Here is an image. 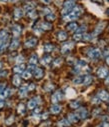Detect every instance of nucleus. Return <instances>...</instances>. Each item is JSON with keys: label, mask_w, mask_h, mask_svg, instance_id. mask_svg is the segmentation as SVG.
<instances>
[{"label": "nucleus", "mask_w": 109, "mask_h": 127, "mask_svg": "<svg viewBox=\"0 0 109 127\" xmlns=\"http://www.w3.org/2000/svg\"><path fill=\"white\" fill-rule=\"evenodd\" d=\"M74 6H75V3H74L73 0H67V1H65L64 5H63L62 14H63V15L68 14V12L73 9V8H74Z\"/></svg>", "instance_id": "1"}, {"label": "nucleus", "mask_w": 109, "mask_h": 127, "mask_svg": "<svg viewBox=\"0 0 109 127\" xmlns=\"http://www.w3.org/2000/svg\"><path fill=\"white\" fill-rule=\"evenodd\" d=\"M88 55H89L90 58H92V59H96V58L100 57V55H101V51H100V49H98V48H93V49H90V50H89Z\"/></svg>", "instance_id": "2"}, {"label": "nucleus", "mask_w": 109, "mask_h": 127, "mask_svg": "<svg viewBox=\"0 0 109 127\" xmlns=\"http://www.w3.org/2000/svg\"><path fill=\"white\" fill-rule=\"evenodd\" d=\"M73 43L72 42H68V43H65L63 46H62V49H61V52L63 53V54H67V53H69L70 52V50L73 48Z\"/></svg>", "instance_id": "3"}, {"label": "nucleus", "mask_w": 109, "mask_h": 127, "mask_svg": "<svg viewBox=\"0 0 109 127\" xmlns=\"http://www.w3.org/2000/svg\"><path fill=\"white\" fill-rule=\"evenodd\" d=\"M37 44V39L36 38H29L28 40H26V42L24 43V46L27 48H32Z\"/></svg>", "instance_id": "4"}, {"label": "nucleus", "mask_w": 109, "mask_h": 127, "mask_svg": "<svg viewBox=\"0 0 109 127\" xmlns=\"http://www.w3.org/2000/svg\"><path fill=\"white\" fill-rule=\"evenodd\" d=\"M98 98L103 100V101H106V100L109 99V94H108V92H106L104 90H101V91L98 92Z\"/></svg>", "instance_id": "5"}, {"label": "nucleus", "mask_w": 109, "mask_h": 127, "mask_svg": "<svg viewBox=\"0 0 109 127\" xmlns=\"http://www.w3.org/2000/svg\"><path fill=\"white\" fill-rule=\"evenodd\" d=\"M61 99H62V94H61L60 91H57V92H55V93L52 95V102H53V103H57V102H59Z\"/></svg>", "instance_id": "6"}, {"label": "nucleus", "mask_w": 109, "mask_h": 127, "mask_svg": "<svg viewBox=\"0 0 109 127\" xmlns=\"http://www.w3.org/2000/svg\"><path fill=\"white\" fill-rule=\"evenodd\" d=\"M97 75L100 77V78H105L107 75H108V70L104 67H100L97 71Z\"/></svg>", "instance_id": "7"}, {"label": "nucleus", "mask_w": 109, "mask_h": 127, "mask_svg": "<svg viewBox=\"0 0 109 127\" xmlns=\"http://www.w3.org/2000/svg\"><path fill=\"white\" fill-rule=\"evenodd\" d=\"M79 118H81V119H85L86 117H87V115H88V112H87V110L85 109V108H80L78 111H77V114H76Z\"/></svg>", "instance_id": "8"}, {"label": "nucleus", "mask_w": 109, "mask_h": 127, "mask_svg": "<svg viewBox=\"0 0 109 127\" xmlns=\"http://www.w3.org/2000/svg\"><path fill=\"white\" fill-rule=\"evenodd\" d=\"M77 18H78V16L76 14H74L72 11L64 16V20H66V21H73V20H76Z\"/></svg>", "instance_id": "9"}, {"label": "nucleus", "mask_w": 109, "mask_h": 127, "mask_svg": "<svg viewBox=\"0 0 109 127\" xmlns=\"http://www.w3.org/2000/svg\"><path fill=\"white\" fill-rule=\"evenodd\" d=\"M11 89H4L3 91H1L0 92V99H4V98H6V97H8L9 95L11 94Z\"/></svg>", "instance_id": "10"}, {"label": "nucleus", "mask_w": 109, "mask_h": 127, "mask_svg": "<svg viewBox=\"0 0 109 127\" xmlns=\"http://www.w3.org/2000/svg\"><path fill=\"white\" fill-rule=\"evenodd\" d=\"M12 32H13V35H14L15 37L19 36L20 33H21V27H20L19 25H14L13 28H12Z\"/></svg>", "instance_id": "11"}, {"label": "nucleus", "mask_w": 109, "mask_h": 127, "mask_svg": "<svg viewBox=\"0 0 109 127\" xmlns=\"http://www.w3.org/2000/svg\"><path fill=\"white\" fill-rule=\"evenodd\" d=\"M43 75H44V72H43V70L41 69V68H36L35 70H34V76H35V78H41V77H43Z\"/></svg>", "instance_id": "12"}, {"label": "nucleus", "mask_w": 109, "mask_h": 127, "mask_svg": "<svg viewBox=\"0 0 109 127\" xmlns=\"http://www.w3.org/2000/svg\"><path fill=\"white\" fill-rule=\"evenodd\" d=\"M34 7H35V3H33V2H29V3H27V4L24 5V10L28 13V12L34 10Z\"/></svg>", "instance_id": "13"}, {"label": "nucleus", "mask_w": 109, "mask_h": 127, "mask_svg": "<svg viewBox=\"0 0 109 127\" xmlns=\"http://www.w3.org/2000/svg\"><path fill=\"white\" fill-rule=\"evenodd\" d=\"M24 69H25V65L24 64H18L13 68V71L15 73H22L24 71Z\"/></svg>", "instance_id": "14"}, {"label": "nucleus", "mask_w": 109, "mask_h": 127, "mask_svg": "<svg viewBox=\"0 0 109 127\" xmlns=\"http://www.w3.org/2000/svg\"><path fill=\"white\" fill-rule=\"evenodd\" d=\"M86 66V61L85 60H79V61H77V63H76V65H75V67H76V70H79V69H81V68H84Z\"/></svg>", "instance_id": "15"}, {"label": "nucleus", "mask_w": 109, "mask_h": 127, "mask_svg": "<svg viewBox=\"0 0 109 127\" xmlns=\"http://www.w3.org/2000/svg\"><path fill=\"white\" fill-rule=\"evenodd\" d=\"M105 27V22H101L100 24H98L97 25V27H96V29H95V32H94V35H97V34H99L101 31L103 30V28Z\"/></svg>", "instance_id": "16"}, {"label": "nucleus", "mask_w": 109, "mask_h": 127, "mask_svg": "<svg viewBox=\"0 0 109 127\" xmlns=\"http://www.w3.org/2000/svg\"><path fill=\"white\" fill-rule=\"evenodd\" d=\"M37 100H38V98H37V99H31V100L28 102L27 107H28L29 109H34V108L36 107V105L38 104V103H37Z\"/></svg>", "instance_id": "17"}, {"label": "nucleus", "mask_w": 109, "mask_h": 127, "mask_svg": "<svg viewBox=\"0 0 109 127\" xmlns=\"http://www.w3.org/2000/svg\"><path fill=\"white\" fill-rule=\"evenodd\" d=\"M22 15H23V12H22V10H21L20 8H16V9L14 10V18H15L16 20L20 19V18L22 17Z\"/></svg>", "instance_id": "18"}, {"label": "nucleus", "mask_w": 109, "mask_h": 127, "mask_svg": "<svg viewBox=\"0 0 109 127\" xmlns=\"http://www.w3.org/2000/svg\"><path fill=\"white\" fill-rule=\"evenodd\" d=\"M27 91H28V87L27 86H23L19 89V96L20 97H25L27 95Z\"/></svg>", "instance_id": "19"}, {"label": "nucleus", "mask_w": 109, "mask_h": 127, "mask_svg": "<svg viewBox=\"0 0 109 127\" xmlns=\"http://www.w3.org/2000/svg\"><path fill=\"white\" fill-rule=\"evenodd\" d=\"M60 110H61V107H60L59 105H57V104L52 105L51 108H50V111H51V113H53V114H57V113H59Z\"/></svg>", "instance_id": "20"}, {"label": "nucleus", "mask_w": 109, "mask_h": 127, "mask_svg": "<svg viewBox=\"0 0 109 127\" xmlns=\"http://www.w3.org/2000/svg\"><path fill=\"white\" fill-rule=\"evenodd\" d=\"M68 120H69V122L76 123V122H78L79 117H78L76 114H69V116H68Z\"/></svg>", "instance_id": "21"}, {"label": "nucleus", "mask_w": 109, "mask_h": 127, "mask_svg": "<svg viewBox=\"0 0 109 127\" xmlns=\"http://www.w3.org/2000/svg\"><path fill=\"white\" fill-rule=\"evenodd\" d=\"M40 28L42 30H49V29L52 28V25L50 23H48V22H41L40 23Z\"/></svg>", "instance_id": "22"}, {"label": "nucleus", "mask_w": 109, "mask_h": 127, "mask_svg": "<svg viewBox=\"0 0 109 127\" xmlns=\"http://www.w3.org/2000/svg\"><path fill=\"white\" fill-rule=\"evenodd\" d=\"M69 124H70V122L68 119H62L57 123V125L59 127H67V126H69Z\"/></svg>", "instance_id": "23"}, {"label": "nucleus", "mask_w": 109, "mask_h": 127, "mask_svg": "<svg viewBox=\"0 0 109 127\" xmlns=\"http://www.w3.org/2000/svg\"><path fill=\"white\" fill-rule=\"evenodd\" d=\"M18 46H19V40H18V39H14V40H12V42L10 43V49H11V50L17 49Z\"/></svg>", "instance_id": "24"}, {"label": "nucleus", "mask_w": 109, "mask_h": 127, "mask_svg": "<svg viewBox=\"0 0 109 127\" xmlns=\"http://www.w3.org/2000/svg\"><path fill=\"white\" fill-rule=\"evenodd\" d=\"M77 27H78V26H77V23L72 22V23H70V24L67 25V30H68V31H76Z\"/></svg>", "instance_id": "25"}, {"label": "nucleus", "mask_w": 109, "mask_h": 127, "mask_svg": "<svg viewBox=\"0 0 109 127\" xmlns=\"http://www.w3.org/2000/svg\"><path fill=\"white\" fill-rule=\"evenodd\" d=\"M58 39L60 41H64L67 39V33L65 32V31H60V32L58 33Z\"/></svg>", "instance_id": "26"}, {"label": "nucleus", "mask_w": 109, "mask_h": 127, "mask_svg": "<svg viewBox=\"0 0 109 127\" xmlns=\"http://www.w3.org/2000/svg\"><path fill=\"white\" fill-rule=\"evenodd\" d=\"M37 61H38V57H37V55H36V54H33L30 57V59H29V63H30V64H32V65H35L36 63H37Z\"/></svg>", "instance_id": "27"}, {"label": "nucleus", "mask_w": 109, "mask_h": 127, "mask_svg": "<svg viewBox=\"0 0 109 127\" xmlns=\"http://www.w3.org/2000/svg\"><path fill=\"white\" fill-rule=\"evenodd\" d=\"M12 82H13V85L19 86L20 83H21V79H20V77H19L18 75H15V76L13 77V79H12Z\"/></svg>", "instance_id": "28"}, {"label": "nucleus", "mask_w": 109, "mask_h": 127, "mask_svg": "<svg viewBox=\"0 0 109 127\" xmlns=\"http://www.w3.org/2000/svg\"><path fill=\"white\" fill-rule=\"evenodd\" d=\"M43 49H44V51H45V52H51V51L54 49V46H53L52 44L47 43V44H45V45H44Z\"/></svg>", "instance_id": "29"}, {"label": "nucleus", "mask_w": 109, "mask_h": 127, "mask_svg": "<svg viewBox=\"0 0 109 127\" xmlns=\"http://www.w3.org/2000/svg\"><path fill=\"white\" fill-rule=\"evenodd\" d=\"M50 62H51V57L50 56H45V57H43L41 59V63L43 65H47L48 63H50Z\"/></svg>", "instance_id": "30"}, {"label": "nucleus", "mask_w": 109, "mask_h": 127, "mask_svg": "<svg viewBox=\"0 0 109 127\" xmlns=\"http://www.w3.org/2000/svg\"><path fill=\"white\" fill-rule=\"evenodd\" d=\"M83 80H84V77L83 76H78V77H76L74 80H73V83L74 84H82L83 83Z\"/></svg>", "instance_id": "31"}, {"label": "nucleus", "mask_w": 109, "mask_h": 127, "mask_svg": "<svg viewBox=\"0 0 109 127\" xmlns=\"http://www.w3.org/2000/svg\"><path fill=\"white\" fill-rule=\"evenodd\" d=\"M92 77L90 76V75H87V76H85L84 77V80H83V83L85 84V85H88V84H90L91 82H92Z\"/></svg>", "instance_id": "32"}, {"label": "nucleus", "mask_w": 109, "mask_h": 127, "mask_svg": "<svg viewBox=\"0 0 109 127\" xmlns=\"http://www.w3.org/2000/svg\"><path fill=\"white\" fill-rule=\"evenodd\" d=\"M5 38H7V31L6 30L0 31V40H3Z\"/></svg>", "instance_id": "33"}, {"label": "nucleus", "mask_w": 109, "mask_h": 127, "mask_svg": "<svg viewBox=\"0 0 109 127\" xmlns=\"http://www.w3.org/2000/svg\"><path fill=\"white\" fill-rule=\"evenodd\" d=\"M17 110H18V112H19L20 114H23V113L25 112V106H24V104L20 103V104L18 105V108H17Z\"/></svg>", "instance_id": "34"}, {"label": "nucleus", "mask_w": 109, "mask_h": 127, "mask_svg": "<svg viewBox=\"0 0 109 127\" xmlns=\"http://www.w3.org/2000/svg\"><path fill=\"white\" fill-rule=\"evenodd\" d=\"M27 14H28V16H29L31 19H35L36 17H37V13H36V11H34V10H32V11L28 12Z\"/></svg>", "instance_id": "35"}, {"label": "nucleus", "mask_w": 109, "mask_h": 127, "mask_svg": "<svg viewBox=\"0 0 109 127\" xmlns=\"http://www.w3.org/2000/svg\"><path fill=\"white\" fill-rule=\"evenodd\" d=\"M22 77H23L24 79H29V78L31 77V73L28 72V71H23V72H22Z\"/></svg>", "instance_id": "36"}, {"label": "nucleus", "mask_w": 109, "mask_h": 127, "mask_svg": "<svg viewBox=\"0 0 109 127\" xmlns=\"http://www.w3.org/2000/svg\"><path fill=\"white\" fill-rule=\"evenodd\" d=\"M55 18H56V16H55L53 13H48V14L46 15V19L49 20V21H52V20H54Z\"/></svg>", "instance_id": "37"}, {"label": "nucleus", "mask_w": 109, "mask_h": 127, "mask_svg": "<svg viewBox=\"0 0 109 127\" xmlns=\"http://www.w3.org/2000/svg\"><path fill=\"white\" fill-rule=\"evenodd\" d=\"M86 29H87V26L86 25H82L81 27L77 28L76 31H77V33H81V32H83V31H86Z\"/></svg>", "instance_id": "38"}, {"label": "nucleus", "mask_w": 109, "mask_h": 127, "mask_svg": "<svg viewBox=\"0 0 109 127\" xmlns=\"http://www.w3.org/2000/svg\"><path fill=\"white\" fill-rule=\"evenodd\" d=\"M79 105H80L79 101H73V102L70 103V107L71 108H77V107H79Z\"/></svg>", "instance_id": "39"}, {"label": "nucleus", "mask_w": 109, "mask_h": 127, "mask_svg": "<svg viewBox=\"0 0 109 127\" xmlns=\"http://www.w3.org/2000/svg\"><path fill=\"white\" fill-rule=\"evenodd\" d=\"M73 39H74L75 41H79V40H81V39H82V34H81V33H76V34H74Z\"/></svg>", "instance_id": "40"}, {"label": "nucleus", "mask_w": 109, "mask_h": 127, "mask_svg": "<svg viewBox=\"0 0 109 127\" xmlns=\"http://www.w3.org/2000/svg\"><path fill=\"white\" fill-rule=\"evenodd\" d=\"M35 69H36V67H35V65H32V64H30V65L28 66V68H27V71L31 73V72H32V71H34Z\"/></svg>", "instance_id": "41"}, {"label": "nucleus", "mask_w": 109, "mask_h": 127, "mask_svg": "<svg viewBox=\"0 0 109 127\" xmlns=\"http://www.w3.org/2000/svg\"><path fill=\"white\" fill-rule=\"evenodd\" d=\"M61 63H62V59H61V58H58V59H56V60L54 61V65H55V66H59Z\"/></svg>", "instance_id": "42"}, {"label": "nucleus", "mask_w": 109, "mask_h": 127, "mask_svg": "<svg viewBox=\"0 0 109 127\" xmlns=\"http://www.w3.org/2000/svg\"><path fill=\"white\" fill-rule=\"evenodd\" d=\"M13 121H14V117H13V116H10V117L6 120V124H7V125H10Z\"/></svg>", "instance_id": "43"}, {"label": "nucleus", "mask_w": 109, "mask_h": 127, "mask_svg": "<svg viewBox=\"0 0 109 127\" xmlns=\"http://www.w3.org/2000/svg\"><path fill=\"white\" fill-rule=\"evenodd\" d=\"M82 38H83V40H90L91 39V35H89V34H84V35H82Z\"/></svg>", "instance_id": "44"}, {"label": "nucleus", "mask_w": 109, "mask_h": 127, "mask_svg": "<svg viewBox=\"0 0 109 127\" xmlns=\"http://www.w3.org/2000/svg\"><path fill=\"white\" fill-rule=\"evenodd\" d=\"M53 88H54V86H53L52 84H47V85H46L45 90H46V91H50V90H52Z\"/></svg>", "instance_id": "45"}, {"label": "nucleus", "mask_w": 109, "mask_h": 127, "mask_svg": "<svg viewBox=\"0 0 109 127\" xmlns=\"http://www.w3.org/2000/svg\"><path fill=\"white\" fill-rule=\"evenodd\" d=\"M23 60H24V59H23V57H22V56H18V58L16 59V62H17V63H22V62H23Z\"/></svg>", "instance_id": "46"}, {"label": "nucleus", "mask_w": 109, "mask_h": 127, "mask_svg": "<svg viewBox=\"0 0 109 127\" xmlns=\"http://www.w3.org/2000/svg\"><path fill=\"white\" fill-rule=\"evenodd\" d=\"M4 87H5V84L4 83H0V92L4 90Z\"/></svg>", "instance_id": "47"}, {"label": "nucleus", "mask_w": 109, "mask_h": 127, "mask_svg": "<svg viewBox=\"0 0 109 127\" xmlns=\"http://www.w3.org/2000/svg\"><path fill=\"white\" fill-rule=\"evenodd\" d=\"M34 88H35V84H33V83H32V84H30V85H29L28 90H33Z\"/></svg>", "instance_id": "48"}, {"label": "nucleus", "mask_w": 109, "mask_h": 127, "mask_svg": "<svg viewBox=\"0 0 109 127\" xmlns=\"http://www.w3.org/2000/svg\"><path fill=\"white\" fill-rule=\"evenodd\" d=\"M41 2H43L44 4H49L51 2V0H41Z\"/></svg>", "instance_id": "49"}, {"label": "nucleus", "mask_w": 109, "mask_h": 127, "mask_svg": "<svg viewBox=\"0 0 109 127\" xmlns=\"http://www.w3.org/2000/svg\"><path fill=\"white\" fill-rule=\"evenodd\" d=\"M99 127H109V123H107V122H105V123H103L101 126H99Z\"/></svg>", "instance_id": "50"}, {"label": "nucleus", "mask_w": 109, "mask_h": 127, "mask_svg": "<svg viewBox=\"0 0 109 127\" xmlns=\"http://www.w3.org/2000/svg\"><path fill=\"white\" fill-rule=\"evenodd\" d=\"M93 2H98V3H102V0H91Z\"/></svg>", "instance_id": "51"}, {"label": "nucleus", "mask_w": 109, "mask_h": 127, "mask_svg": "<svg viewBox=\"0 0 109 127\" xmlns=\"http://www.w3.org/2000/svg\"><path fill=\"white\" fill-rule=\"evenodd\" d=\"M105 82H106V84H109V75H108V77L106 78V80H105Z\"/></svg>", "instance_id": "52"}, {"label": "nucleus", "mask_w": 109, "mask_h": 127, "mask_svg": "<svg viewBox=\"0 0 109 127\" xmlns=\"http://www.w3.org/2000/svg\"><path fill=\"white\" fill-rule=\"evenodd\" d=\"M3 105H4V103H3L2 101H0V108H1V107H3Z\"/></svg>", "instance_id": "53"}, {"label": "nucleus", "mask_w": 109, "mask_h": 127, "mask_svg": "<svg viewBox=\"0 0 109 127\" xmlns=\"http://www.w3.org/2000/svg\"><path fill=\"white\" fill-rule=\"evenodd\" d=\"M39 111H40V109H39V108H37V109H35V113H39Z\"/></svg>", "instance_id": "54"}, {"label": "nucleus", "mask_w": 109, "mask_h": 127, "mask_svg": "<svg viewBox=\"0 0 109 127\" xmlns=\"http://www.w3.org/2000/svg\"><path fill=\"white\" fill-rule=\"evenodd\" d=\"M93 102H94L95 104H97V103H98V100H97V99H93Z\"/></svg>", "instance_id": "55"}, {"label": "nucleus", "mask_w": 109, "mask_h": 127, "mask_svg": "<svg viewBox=\"0 0 109 127\" xmlns=\"http://www.w3.org/2000/svg\"><path fill=\"white\" fill-rule=\"evenodd\" d=\"M106 62H107V64L109 65V56L107 57V59H106Z\"/></svg>", "instance_id": "56"}, {"label": "nucleus", "mask_w": 109, "mask_h": 127, "mask_svg": "<svg viewBox=\"0 0 109 127\" xmlns=\"http://www.w3.org/2000/svg\"><path fill=\"white\" fill-rule=\"evenodd\" d=\"M2 68V62H0V69Z\"/></svg>", "instance_id": "57"}, {"label": "nucleus", "mask_w": 109, "mask_h": 127, "mask_svg": "<svg viewBox=\"0 0 109 127\" xmlns=\"http://www.w3.org/2000/svg\"><path fill=\"white\" fill-rule=\"evenodd\" d=\"M0 1H2V2H7L8 0H0Z\"/></svg>", "instance_id": "58"}, {"label": "nucleus", "mask_w": 109, "mask_h": 127, "mask_svg": "<svg viewBox=\"0 0 109 127\" xmlns=\"http://www.w3.org/2000/svg\"><path fill=\"white\" fill-rule=\"evenodd\" d=\"M107 13H108V14H109V9H108V10H107Z\"/></svg>", "instance_id": "59"}, {"label": "nucleus", "mask_w": 109, "mask_h": 127, "mask_svg": "<svg viewBox=\"0 0 109 127\" xmlns=\"http://www.w3.org/2000/svg\"><path fill=\"white\" fill-rule=\"evenodd\" d=\"M108 111H109V107H108Z\"/></svg>", "instance_id": "60"}, {"label": "nucleus", "mask_w": 109, "mask_h": 127, "mask_svg": "<svg viewBox=\"0 0 109 127\" xmlns=\"http://www.w3.org/2000/svg\"><path fill=\"white\" fill-rule=\"evenodd\" d=\"M108 1H109V0H108Z\"/></svg>", "instance_id": "61"}]
</instances>
